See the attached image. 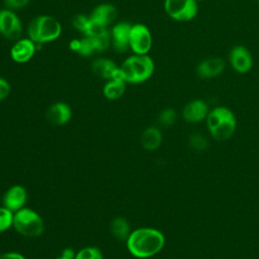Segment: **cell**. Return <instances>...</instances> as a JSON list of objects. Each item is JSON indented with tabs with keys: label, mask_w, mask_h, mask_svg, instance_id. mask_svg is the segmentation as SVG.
Listing matches in <instances>:
<instances>
[{
	"label": "cell",
	"mask_w": 259,
	"mask_h": 259,
	"mask_svg": "<svg viewBox=\"0 0 259 259\" xmlns=\"http://www.w3.org/2000/svg\"><path fill=\"white\" fill-rule=\"evenodd\" d=\"M127 249L137 258L145 259L158 254L165 245L164 235L153 228H141L132 232L126 240Z\"/></svg>",
	"instance_id": "6da1fadb"
},
{
	"label": "cell",
	"mask_w": 259,
	"mask_h": 259,
	"mask_svg": "<svg viewBox=\"0 0 259 259\" xmlns=\"http://www.w3.org/2000/svg\"><path fill=\"white\" fill-rule=\"evenodd\" d=\"M205 122L208 133L218 142H226L231 139L237 128L236 115L226 106H217L210 109Z\"/></svg>",
	"instance_id": "7a4b0ae2"
},
{
	"label": "cell",
	"mask_w": 259,
	"mask_h": 259,
	"mask_svg": "<svg viewBox=\"0 0 259 259\" xmlns=\"http://www.w3.org/2000/svg\"><path fill=\"white\" fill-rule=\"evenodd\" d=\"M155 64L148 55H134L128 57L119 67L120 77L127 83H142L154 73Z\"/></svg>",
	"instance_id": "3957f363"
},
{
	"label": "cell",
	"mask_w": 259,
	"mask_h": 259,
	"mask_svg": "<svg viewBox=\"0 0 259 259\" xmlns=\"http://www.w3.org/2000/svg\"><path fill=\"white\" fill-rule=\"evenodd\" d=\"M62 32L60 22L50 15H38L34 17L27 27L28 37L36 45L57 39Z\"/></svg>",
	"instance_id": "277c9868"
},
{
	"label": "cell",
	"mask_w": 259,
	"mask_h": 259,
	"mask_svg": "<svg viewBox=\"0 0 259 259\" xmlns=\"http://www.w3.org/2000/svg\"><path fill=\"white\" fill-rule=\"evenodd\" d=\"M13 226L19 234L28 238H36L45 231L42 219L34 210L24 207L15 212Z\"/></svg>",
	"instance_id": "5b68a950"
},
{
	"label": "cell",
	"mask_w": 259,
	"mask_h": 259,
	"mask_svg": "<svg viewBox=\"0 0 259 259\" xmlns=\"http://www.w3.org/2000/svg\"><path fill=\"white\" fill-rule=\"evenodd\" d=\"M164 8L170 18L180 22L192 20L198 12L197 0H165Z\"/></svg>",
	"instance_id": "8992f818"
},
{
	"label": "cell",
	"mask_w": 259,
	"mask_h": 259,
	"mask_svg": "<svg viewBox=\"0 0 259 259\" xmlns=\"http://www.w3.org/2000/svg\"><path fill=\"white\" fill-rule=\"evenodd\" d=\"M130 48L136 55H147L150 52L152 48V34L145 24L137 23L132 26Z\"/></svg>",
	"instance_id": "52a82bcc"
},
{
	"label": "cell",
	"mask_w": 259,
	"mask_h": 259,
	"mask_svg": "<svg viewBox=\"0 0 259 259\" xmlns=\"http://www.w3.org/2000/svg\"><path fill=\"white\" fill-rule=\"evenodd\" d=\"M21 32V22L14 11L7 8L0 10V33L10 40H18Z\"/></svg>",
	"instance_id": "ba28073f"
},
{
	"label": "cell",
	"mask_w": 259,
	"mask_h": 259,
	"mask_svg": "<svg viewBox=\"0 0 259 259\" xmlns=\"http://www.w3.org/2000/svg\"><path fill=\"white\" fill-rule=\"evenodd\" d=\"M231 67L240 74L249 72L253 66V58L250 51L244 46L234 47L229 55Z\"/></svg>",
	"instance_id": "9c48e42d"
},
{
	"label": "cell",
	"mask_w": 259,
	"mask_h": 259,
	"mask_svg": "<svg viewBox=\"0 0 259 259\" xmlns=\"http://www.w3.org/2000/svg\"><path fill=\"white\" fill-rule=\"evenodd\" d=\"M209 112L208 105L201 99L189 101L182 109V117L186 122L197 123L206 119Z\"/></svg>",
	"instance_id": "30bf717a"
},
{
	"label": "cell",
	"mask_w": 259,
	"mask_h": 259,
	"mask_svg": "<svg viewBox=\"0 0 259 259\" xmlns=\"http://www.w3.org/2000/svg\"><path fill=\"white\" fill-rule=\"evenodd\" d=\"M133 24L122 21L116 23L110 33L112 46L118 53H124L130 48V33Z\"/></svg>",
	"instance_id": "8fae6325"
},
{
	"label": "cell",
	"mask_w": 259,
	"mask_h": 259,
	"mask_svg": "<svg viewBox=\"0 0 259 259\" xmlns=\"http://www.w3.org/2000/svg\"><path fill=\"white\" fill-rule=\"evenodd\" d=\"M225 61L218 57H212L201 61L196 67V74L202 79L214 78L225 70Z\"/></svg>",
	"instance_id": "7c38bea8"
},
{
	"label": "cell",
	"mask_w": 259,
	"mask_h": 259,
	"mask_svg": "<svg viewBox=\"0 0 259 259\" xmlns=\"http://www.w3.org/2000/svg\"><path fill=\"white\" fill-rule=\"evenodd\" d=\"M26 197V190L20 185H14L5 192L3 196V204L11 211H17L25 204Z\"/></svg>",
	"instance_id": "4fadbf2b"
},
{
	"label": "cell",
	"mask_w": 259,
	"mask_h": 259,
	"mask_svg": "<svg viewBox=\"0 0 259 259\" xmlns=\"http://www.w3.org/2000/svg\"><path fill=\"white\" fill-rule=\"evenodd\" d=\"M35 45L29 37L16 40L10 51L13 61L16 63H25L29 61L35 52Z\"/></svg>",
	"instance_id": "5bb4252c"
},
{
	"label": "cell",
	"mask_w": 259,
	"mask_h": 259,
	"mask_svg": "<svg viewBox=\"0 0 259 259\" xmlns=\"http://www.w3.org/2000/svg\"><path fill=\"white\" fill-rule=\"evenodd\" d=\"M72 112L68 104L64 102H56L50 106L47 111L48 120L56 125H63L71 118Z\"/></svg>",
	"instance_id": "9a60e30c"
},
{
	"label": "cell",
	"mask_w": 259,
	"mask_h": 259,
	"mask_svg": "<svg viewBox=\"0 0 259 259\" xmlns=\"http://www.w3.org/2000/svg\"><path fill=\"white\" fill-rule=\"evenodd\" d=\"M92 71L95 75L108 80L113 78H121L119 68L114 62L108 59H96L92 63Z\"/></svg>",
	"instance_id": "2e32d148"
},
{
	"label": "cell",
	"mask_w": 259,
	"mask_h": 259,
	"mask_svg": "<svg viewBox=\"0 0 259 259\" xmlns=\"http://www.w3.org/2000/svg\"><path fill=\"white\" fill-rule=\"evenodd\" d=\"M117 16L116 8L111 4H100L95 7L90 15V18L100 22L101 24L107 26L112 23Z\"/></svg>",
	"instance_id": "e0dca14e"
},
{
	"label": "cell",
	"mask_w": 259,
	"mask_h": 259,
	"mask_svg": "<svg viewBox=\"0 0 259 259\" xmlns=\"http://www.w3.org/2000/svg\"><path fill=\"white\" fill-rule=\"evenodd\" d=\"M142 146L149 151L157 150L162 143V134L159 128L151 126L146 128L141 137Z\"/></svg>",
	"instance_id": "ac0fdd59"
},
{
	"label": "cell",
	"mask_w": 259,
	"mask_h": 259,
	"mask_svg": "<svg viewBox=\"0 0 259 259\" xmlns=\"http://www.w3.org/2000/svg\"><path fill=\"white\" fill-rule=\"evenodd\" d=\"M125 83L126 82L122 78H113L108 80L103 87L104 96L110 100L121 97L125 91Z\"/></svg>",
	"instance_id": "d6986e66"
},
{
	"label": "cell",
	"mask_w": 259,
	"mask_h": 259,
	"mask_svg": "<svg viewBox=\"0 0 259 259\" xmlns=\"http://www.w3.org/2000/svg\"><path fill=\"white\" fill-rule=\"evenodd\" d=\"M110 229H111L112 235L120 241L127 240L130 234H131L128 223L126 222V220H124L122 218L114 219L110 225Z\"/></svg>",
	"instance_id": "ffe728a7"
},
{
	"label": "cell",
	"mask_w": 259,
	"mask_h": 259,
	"mask_svg": "<svg viewBox=\"0 0 259 259\" xmlns=\"http://www.w3.org/2000/svg\"><path fill=\"white\" fill-rule=\"evenodd\" d=\"M95 53H99L95 39L93 37L84 35V37L80 39V48H79L78 54L84 57H88Z\"/></svg>",
	"instance_id": "44dd1931"
},
{
	"label": "cell",
	"mask_w": 259,
	"mask_h": 259,
	"mask_svg": "<svg viewBox=\"0 0 259 259\" xmlns=\"http://www.w3.org/2000/svg\"><path fill=\"white\" fill-rule=\"evenodd\" d=\"M105 31H107L106 29V26L101 24L100 22L92 19L89 17V21H88V24L86 26V29L85 31L83 32L85 36H89V37H98L100 36L101 34H103Z\"/></svg>",
	"instance_id": "7402d4cb"
},
{
	"label": "cell",
	"mask_w": 259,
	"mask_h": 259,
	"mask_svg": "<svg viewBox=\"0 0 259 259\" xmlns=\"http://www.w3.org/2000/svg\"><path fill=\"white\" fill-rule=\"evenodd\" d=\"M188 143H189V146L197 152H203L208 148L207 139L203 135H200L199 133H193L189 137Z\"/></svg>",
	"instance_id": "603a6c76"
},
{
	"label": "cell",
	"mask_w": 259,
	"mask_h": 259,
	"mask_svg": "<svg viewBox=\"0 0 259 259\" xmlns=\"http://www.w3.org/2000/svg\"><path fill=\"white\" fill-rule=\"evenodd\" d=\"M177 113L173 108H165L159 114V122L163 126H171L175 123Z\"/></svg>",
	"instance_id": "cb8c5ba5"
},
{
	"label": "cell",
	"mask_w": 259,
	"mask_h": 259,
	"mask_svg": "<svg viewBox=\"0 0 259 259\" xmlns=\"http://www.w3.org/2000/svg\"><path fill=\"white\" fill-rule=\"evenodd\" d=\"M13 217L12 211L5 206L0 207V233L8 230L13 225Z\"/></svg>",
	"instance_id": "d4e9b609"
},
{
	"label": "cell",
	"mask_w": 259,
	"mask_h": 259,
	"mask_svg": "<svg viewBox=\"0 0 259 259\" xmlns=\"http://www.w3.org/2000/svg\"><path fill=\"white\" fill-rule=\"evenodd\" d=\"M75 259H103V257L99 249L95 247H86L76 254Z\"/></svg>",
	"instance_id": "484cf974"
},
{
	"label": "cell",
	"mask_w": 259,
	"mask_h": 259,
	"mask_svg": "<svg viewBox=\"0 0 259 259\" xmlns=\"http://www.w3.org/2000/svg\"><path fill=\"white\" fill-rule=\"evenodd\" d=\"M89 21V17H87L86 15L83 14H77L74 16L73 20H72V24L73 27L81 32H84L86 29V26L88 24Z\"/></svg>",
	"instance_id": "4316f807"
},
{
	"label": "cell",
	"mask_w": 259,
	"mask_h": 259,
	"mask_svg": "<svg viewBox=\"0 0 259 259\" xmlns=\"http://www.w3.org/2000/svg\"><path fill=\"white\" fill-rule=\"evenodd\" d=\"M30 0H3L4 5L7 9L10 10H16L25 7Z\"/></svg>",
	"instance_id": "83f0119b"
},
{
	"label": "cell",
	"mask_w": 259,
	"mask_h": 259,
	"mask_svg": "<svg viewBox=\"0 0 259 259\" xmlns=\"http://www.w3.org/2000/svg\"><path fill=\"white\" fill-rule=\"evenodd\" d=\"M10 92V85L9 83L4 79L0 77V94L3 98H6Z\"/></svg>",
	"instance_id": "f1b7e54d"
},
{
	"label": "cell",
	"mask_w": 259,
	"mask_h": 259,
	"mask_svg": "<svg viewBox=\"0 0 259 259\" xmlns=\"http://www.w3.org/2000/svg\"><path fill=\"white\" fill-rule=\"evenodd\" d=\"M0 259H25L21 254L15 252H8L0 254Z\"/></svg>",
	"instance_id": "f546056e"
},
{
	"label": "cell",
	"mask_w": 259,
	"mask_h": 259,
	"mask_svg": "<svg viewBox=\"0 0 259 259\" xmlns=\"http://www.w3.org/2000/svg\"><path fill=\"white\" fill-rule=\"evenodd\" d=\"M69 47L72 51L78 53L79 51V48H80V39H72L69 44Z\"/></svg>",
	"instance_id": "4dcf8cb0"
},
{
	"label": "cell",
	"mask_w": 259,
	"mask_h": 259,
	"mask_svg": "<svg viewBox=\"0 0 259 259\" xmlns=\"http://www.w3.org/2000/svg\"><path fill=\"white\" fill-rule=\"evenodd\" d=\"M62 255L65 256V257H67V258H70V259H75V256H76L74 250H72V249H70V248L65 249V250L63 251Z\"/></svg>",
	"instance_id": "1f68e13d"
},
{
	"label": "cell",
	"mask_w": 259,
	"mask_h": 259,
	"mask_svg": "<svg viewBox=\"0 0 259 259\" xmlns=\"http://www.w3.org/2000/svg\"><path fill=\"white\" fill-rule=\"evenodd\" d=\"M57 259H70V258H67V257H65V256H61V257H59V258H57Z\"/></svg>",
	"instance_id": "d6a6232c"
},
{
	"label": "cell",
	"mask_w": 259,
	"mask_h": 259,
	"mask_svg": "<svg viewBox=\"0 0 259 259\" xmlns=\"http://www.w3.org/2000/svg\"><path fill=\"white\" fill-rule=\"evenodd\" d=\"M3 99H4V98H3V97L1 96V94H0V101H1V100H3Z\"/></svg>",
	"instance_id": "836d02e7"
},
{
	"label": "cell",
	"mask_w": 259,
	"mask_h": 259,
	"mask_svg": "<svg viewBox=\"0 0 259 259\" xmlns=\"http://www.w3.org/2000/svg\"><path fill=\"white\" fill-rule=\"evenodd\" d=\"M256 1H258V2H259V0H256Z\"/></svg>",
	"instance_id": "e575fe53"
}]
</instances>
